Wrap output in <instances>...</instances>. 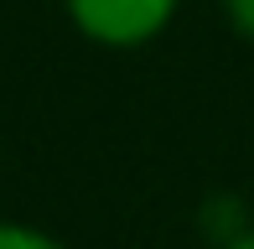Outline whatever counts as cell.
I'll return each instance as SVG.
<instances>
[{
	"label": "cell",
	"instance_id": "obj_1",
	"mask_svg": "<svg viewBox=\"0 0 254 249\" xmlns=\"http://www.w3.org/2000/svg\"><path fill=\"white\" fill-rule=\"evenodd\" d=\"M67 5H73V21L88 37L130 47V42H145L166 26L177 0H67Z\"/></svg>",
	"mask_w": 254,
	"mask_h": 249
},
{
	"label": "cell",
	"instance_id": "obj_2",
	"mask_svg": "<svg viewBox=\"0 0 254 249\" xmlns=\"http://www.w3.org/2000/svg\"><path fill=\"white\" fill-rule=\"evenodd\" d=\"M0 249H57L47 234H31V229H0Z\"/></svg>",
	"mask_w": 254,
	"mask_h": 249
},
{
	"label": "cell",
	"instance_id": "obj_3",
	"mask_svg": "<svg viewBox=\"0 0 254 249\" xmlns=\"http://www.w3.org/2000/svg\"><path fill=\"white\" fill-rule=\"evenodd\" d=\"M228 16H234L239 26H244L249 37H254V0H228Z\"/></svg>",
	"mask_w": 254,
	"mask_h": 249
},
{
	"label": "cell",
	"instance_id": "obj_4",
	"mask_svg": "<svg viewBox=\"0 0 254 249\" xmlns=\"http://www.w3.org/2000/svg\"><path fill=\"white\" fill-rule=\"evenodd\" d=\"M228 249H254V234H249V239H239V244H228Z\"/></svg>",
	"mask_w": 254,
	"mask_h": 249
}]
</instances>
